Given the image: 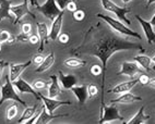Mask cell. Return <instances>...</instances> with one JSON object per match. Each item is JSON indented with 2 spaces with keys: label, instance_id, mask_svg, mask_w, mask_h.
I'll return each instance as SVG.
<instances>
[{
  "label": "cell",
  "instance_id": "cell-1",
  "mask_svg": "<svg viewBox=\"0 0 155 124\" xmlns=\"http://www.w3.org/2000/svg\"><path fill=\"white\" fill-rule=\"evenodd\" d=\"M124 50H137L141 53L145 52V49L141 44L130 40L127 37H121V34L114 30L107 23L103 24L102 22H97L89 28L82 43L72 49V53L89 55L100 59L103 66L102 91L104 95L108 60L114 53Z\"/></svg>",
  "mask_w": 155,
  "mask_h": 124
},
{
  "label": "cell",
  "instance_id": "cell-2",
  "mask_svg": "<svg viewBox=\"0 0 155 124\" xmlns=\"http://www.w3.org/2000/svg\"><path fill=\"white\" fill-rule=\"evenodd\" d=\"M96 17L102 19L105 23H107L114 30H116L117 33H119L125 36H129V37H134V38L139 39V40H142V37L140 36V34L134 32L133 30H131L130 27H128V25H126L125 23H122L119 20L114 19V17H109V15H106V14H103V13H97Z\"/></svg>",
  "mask_w": 155,
  "mask_h": 124
},
{
  "label": "cell",
  "instance_id": "cell-3",
  "mask_svg": "<svg viewBox=\"0 0 155 124\" xmlns=\"http://www.w3.org/2000/svg\"><path fill=\"white\" fill-rule=\"evenodd\" d=\"M101 3H102V7L104 10L110 12V13H114L117 19L124 22L128 26L131 25V21L127 17V14L131 12L130 8H128V7L122 8V7L117 6L116 3L113 2L111 0H101Z\"/></svg>",
  "mask_w": 155,
  "mask_h": 124
},
{
  "label": "cell",
  "instance_id": "cell-4",
  "mask_svg": "<svg viewBox=\"0 0 155 124\" xmlns=\"http://www.w3.org/2000/svg\"><path fill=\"white\" fill-rule=\"evenodd\" d=\"M7 100H14L17 101L20 105L24 106L25 108L28 107V103L26 101L22 100L20 98V96L17 94L15 91V87L13 86V83L11 82L10 77L7 75L6 76V83L1 86V97H0V106L2 105L3 102L7 101Z\"/></svg>",
  "mask_w": 155,
  "mask_h": 124
},
{
  "label": "cell",
  "instance_id": "cell-5",
  "mask_svg": "<svg viewBox=\"0 0 155 124\" xmlns=\"http://www.w3.org/2000/svg\"><path fill=\"white\" fill-rule=\"evenodd\" d=\"M111 106H107L104 103H101V114L98 123H108L111 121H124V118L119 113L118 108L115 106V103H110Z\"/></svg>",
  "mask_w": 155,
  "mask_h": 124
},
{
  "label": "cell",
  "instance_id": "cell-6",
  "mask_svg": "<svg viewBox=\"0 0 155 124\" xmlns=\"http://www.w3.org/2000/svg\"><path fill=\"white\" fill-rule=\"evenodd\" d=\"M36 9L50 21H54L60 14L61 11H64V10H60L58 5L56 3V0H46L44 5L38 6Z\"/></svg>",
  "mask_w": 155,
  "mask_h": 124
},
{
  "label": "cell",
  "instance_id": "cell-7",
  "mask_svg": "<svg viewBox=\"0 0 155 124\" xmlns=\"http://www.w3.org/2000/svg\"><path fill=\"white\" fill-rule=\"evenodd\" d=\"M145 70L142 68L138 62L136 61H125L124 63L121 64V68H120V71L117 73L118 75H127L130 78H134L138 73H144Z\"/></svg>",
  "mask_w": 155,
  "mask_h": 124
},
{
  "label": "cell",
  "instance_id": "cell-8",
  "mask_svg": "<svg viewBox=\"0 0 155 124\" xmlns=\"http://www.w3.org/2000/svg\"><path fill=\"white\" fill-rule=\"evenodd\" d=\"M28 5H30L28 0H23V2L20 3V5H17V6H11V12L14 15V21L12 23H13L14 25H17L18 23L21 21V19H22L24 15H26V14L31 15L33 19H35V14H34L33 12L30 11V9H28Z\"/></svg>",
  "mask_w": 155,
  "mask_h": 124
},
{
  "label": "cell",
  "instance_id": "cell-9",
  "mask_svg": "<svg viewBox=\"0 0 155 124\" xmlns=\"http://www.w3.org/2000/svg\"><path fill=\"white\" fill-rule=\"evenodd\" d=\"M13 83V86L15 87V88L18 89V91H20V93H22V94H32L35 96V98L37 100H42L41 99V95L39 93H37L36 91V89L34 88L33 86L31 85V84H28V82L25 80H23V78H18L17 81H14Z\"/></svg>",
  "mask_w": 155,
  "mask_h": 124
},
{
  "label": "cell",
  "instance_id": "cell-10",
  "mask_svg": "<svg viewBox=\"0 0 155 124\" xmlns=\"http://www.w3.org/2000/svg\"><path fill=\"white\" fill-rule=\"evenodd\" d=\"M136 19H137V21L140 23V25H141L142 30H143V32H144V35H145V37H147V44L149 45L154 44L155 43V32H154V30H153V25L151 24L149 21L144 20L143 17H142L141 15H139V14L136 15Z\"/></svg>",
  "mask_w": 155,
  "mask_h": 124
},
{
  "label": "cell",
  "instance_id": "cell-11",
  "mask_svg": "<svg viewBox=\"0 0 155 124\" xmlns=\"http://www.w3.org/2000/svg\"><path fill=\"white\" fill-rule=\"evenodd\" d=\"M31 64H32V60L26 61L24 63H9V66H10V69H9V77H10L11 82L17 81L20 77V75L23 73V71L28 69Z\"/></svg>",
  "mask_w": 155,
  "mask_h": 124
},
{
  "label": "cell",
  "instance_id": "cell-12",
  "mask_svg": "<svg viewBox=\"0 0 155 124\" xmlns=\"http://www.w3.org/2000/svg\"><path fill=\"white\" fill-rule=\"evenodd\" d=\"M37 35L39 36V48L38 52H44L45 45L49 39V28L46 23H37Z\"/></svg>",
  "mask_w": 155,
  "mask_h": 124
},
{
  "label": "cell",
  "instance_id": "cell-13",
  "mask_svg": "<svg viewBox=\"0 0 155 124\" xmlns=\"http://www.w3.org/2000/svg\"><path fill=\"white\" fill-rule=\"evenodd\" d=\"M41 99H42L43 103H44L45 108L47 109V111L51 114H54V111L59 108L60 106L64 105H71V101H64V100H57L56 98H50V97H45L43 95H41Z\"/></svg>",
  "mask_w": 155,
  "mask_h": 124
},
{
  "label": "cell",
  "instance_id": "cell-14",
  "mask_svg": "<svg viewBox=\"0 0 155 124\" xmlns=\"http://www.w3.org/2000/svg\"><path fill=\"white\" fill-rule=\"evenodd\" d=\"M141 97L137 96V95L132 94L130 91H126L120 94L117 98H114L110 100V103H115V105H128V103H132L136 101H141Z\"/></svg>",
  "mask_w": 155,
  "mask_h": 124
},
{
  "label": "cell",
  "instance_id": "cell-15",
  "mask_svg": "<svg viewBox=\"0 0 155 124\" xmlns=\"http://www.w3.org/2000/svg\"><path fill=\"white\" fill-rule=\"evenodd\" d=\"M138 83H139V78H132V80L128 81V82L120 83L118 85L114 86L113 88H110L108 91H109V93H113V94L120 95V94H122V93H126V91H130Z\"/></svg>",
  "mask_w": 155,
  "mask_h": 124
},
{
  "label": "cell",
  "instance_id": "cell-16",
  "mask_svg": "<svg viewBox=\"0 0 155 124\" xmlns=\"http://www.w3.org/2000/svg\"><path fill=\"white\" fill-rule=\"evenodd\" d=\"M64 10L61 11L60 14L53 21L51 27L49 30V39H51V40H56V39L58 38L59 34H60L61 27H62V21H64Z\"/></svg>",
  "mask_w": 155,
  "mask_h": 124
},
{
  "label": "cell",
  "instance_id": "cell-17",
  "mask_svg": "<svg viewBox=\"0 0 155 124\" xmlns=\"http://www.w3.org/2000/svg\"><path fill=\"white\" fill-rule=\"evenodd\" d=\"M58 80L60 82L61 86L64 89H71L74 85H77L78 80L73 74H64L62 71H59Z\"/></svg>",
  "mask_w": 155,
  "mask_h": 124
},
{
  "label": "cell",
  "instance_id": "cell-18",
  "mask_svg": "<svg viewBox=\"0 0 155 124\" xmlns=\"http://www.w3.org/2000/svg\"><path fill=\"white\" fill-rule=\"evenodd\" d=\"M47 89L48 97H50V98H57L61 95V88L60 85H59V80L57 75H50V83Z\"/></svg>",
  "mask_w": 155,
  "mask_h": 124
},
{
  "label": "cell",
  "instance_id": "cell-19",
  "mask_svg": "<svg viewBox=\"0 0 155 124\" xmlns=\"http://www.w3.org/2000/svg\"><path fill=\"white\" fill-rule=\"evenodd\" d=\"M70 91L74 94L77 97L78 101L80 105H84L85 101L89 98V94H87V85H81V86H73Z\"/></svg>",
  "mask_w": 155,
  "mask_h": 124
},
{
  "label": "cell",
  "instance_id": "cell-20",
  "mask_svg": "<svg viewBox=\"0 0 155 124\" xmlns=\"http://www.w3.org/2000/svg\"><path fill=\"white\" fill-rule=\"evenodd\" d=\"M11 0H0V22L5 19L12 20L14 17L11 12Z\"/></svg>",
  "mask_w": 155,
  "mask_h": 124
},
{
  "label": "cell",
  "instance_id": "cell-21",
  "mask_svg": "<svg viewBox=\"0 0 155 124\" xmlns=\"http://www.w3.org/2000/svg\"><path fill=\"white\" fill-rule=\"evenodd\" d=\"M144 106H142L140 109H139V111L136 113V116H133L132 119H130L129 121L127 122H124V124H143V123H147V121L150 120V118L151 116H149V114H145L144 113Z\"/></svg>",
  "mask_w": 155,
  "mask_h": 124
},
{
  "label": "cell",
  "instance_id": "cell-22",
  "mask_svg": "<svg viewBox=\"0 0 155 124\" xmlns=\"http://www.w3.org/2000/svg\"><path fill=\"white\" fill-rule=\"evenodd\" d=\"M133 60L136 61V62H138L145 71H150V70L155 71V65H153L152 58L149 57V56L138 55V56H136V57H133Z\"/></svg>",
  "mask_w": 155,
  "mask_h": 124
},
{
  "label": "cell",
  "instance_id": "cell-23",
  "mask_svg": "<svg viewBox=\"0 0 155 124\" xmlns=\"http://www.w3.org/2000/svg\"><path fill=\"white\" fill-rule=\"evenodd\" d=\"M55 63V53L50 52L48 56H46L42 63L39 64L38 68L35 70L36 73H43V72H46L51 68Z\"/></svg>",
  "mask_w": 155,
  "mask_h": 124
},
{
  "label": "cell",
  "instance_id": "cell-24",
  "mask_svg": "<svg viewBox=\"0 0 155 124\" xmlns=\"http://www.w3.org/2000/svg\"><path fill=\"white\" fill-rule=\"evenodd\" d=\"M61 116H67V114H51L47 111V109L45 108L44 103H43V107H42V111H41V116H39L38 120H37V123H41V124H47L48 122H50L51 120L54 119H57V118H61Z\"/></svg>",
  "mask_w": 155,
  "mask_h": 124
},
{
  "label": "cell",
  "instance_id": "cell-25",
  "mask_svg": "<svg viewBox=\"0 0 155 124\" xmlns=\"http://www.w3.org/2000/svg\"><path fill=\"white\" fill-rule=\"evenodd\" d=\"M36 109H37V106L36 105L34 106V107H26L25 108V110L23 111L22 116H21V118L19 119L18 123L22 124V123H25L26 121H28V120H30V119L36 113Z\"/></svg>",
  "mask_w": 155,
  "mask_h": 124
},
{
  "label": "cell",
  "instance_id": "cell-26",
  "mask_svg": "<svg viewBox=\"0 0 155 124\" xmlns=\"http://www.w3.org/2000/svg\"><path fill=\"white\" fill-rule=\"evenodd\" d=\"M64 65L68 66V68H71V69H79V68H83L86 65V62L81 59L78 58H68L64 60Z\"/></svg>",
  "mask_w": 155,
  "mask_h": 124
},
{
  "label": "cell",
  "instance_id": "cell-27",
  "mask_svg": "<svg viewBox=\"0 0 155 124\" xmlns=\"http://www.w3.org/2000/svg\"><path fill=\"white\" fill-rule=\"evenodd\" d=\"M18 114V106L17 105H11L7 109V119L8 120H12L17 116Z\"/></svg>",
  "mask_w": 155,
  "mask_h": 124
},
{
  "label": "cell",
  "instance_id": "cell-28",
  "mask_svg": "<svg viewBox=\"0 0 155 124\" xmlns=\"http://www.w3.org/2000/svg\"><path fill=\"white\" fill-rule=\"evenodd\" d=\"M72 17H73V20L77 21V22H81V21H83L84 17H85V11L78 9L74 12H72Z\"/></svg>",
  "mask_w": 155,
  "mask_h": 124
},
{
  "label": "cell",
  "instance_id": "cell-29",
  "mask_svg": "<svg viewBox=\"0 0 155 124\" xmlns=\"http://www.w3.org/2000/svg\"><path fill=\"white\" fill-rule=\"evenodd\" d=\"M35 89H45V88H48V86H49V83L45 82L43 80H37L32 84Z\"/></svg>",
  "mask_w": 155,
  "mask_h": 124
},
{
  "label": "cell",
  "instance_id": "cell-30",
  "mask_svg": "<svg viewBox=\"0 0 155 124\" xmlns=\"http://www.w3.org/2000/svg\"><path fill=\"white\" fill-rule=\"evenodd\" d=\"M11 34L9 33L8 30H0V44H5L7 43L8 44L9 39L11 38Z\"/></svg>",
  "mask_w": 155,
  "mask_h": 124
},
{
  "label": "cell",
  "instance_id": "cell-31",
  "mask_svg": "<svg viewBox=\"0 0 155 124\" xmlns=\"http://www.w3.org/2000/svg\"><path fill=\"white\" fill-rule=\"evenodd\" d=\"M90 72H91L92 75L98 76V75L103 74V66L101 64H93L90 69Z\"/></svg>",
  "mask_w": 155,
  "mask_h": 124
},
{
  "label": "cell",
  "instance_id": "cell-32",
  "mask_svg": "<svg viewBox=\"0 0 155 124\" xmlns=\"http://www.w3.org/2000/svg\"><path fill=\"white\" fill-rule=\"evenodd\" d=\"M87 94H89V97H96L98 94V87L94 84L87 85Z\"/></svg>",
  "mask_w": 155,
  "mask_h": 124
},
{
  "label": "cell",
  "instance_id": "cell-33",
  "mask_svg": "<svg viewBox=\"0 0 155 124\" xmlns=\"http://www.w3.org/2000/svg\"><path fill=\"white\" fill-rule=\"evenodd\" d=\"M30 35L31 34H25L22 32L21 34L17 35V40L21 41V43H26V41H28V39H30Z\"/></svg>",
  "mask_w": 155,
  "mask_h": 124
},
{
  "label": "cell",
  "instance_id": "cell-34",
  "mask_svg": "<svg viewBox=\"0 0 155 124\" xmlns=\"http://www.w3.org/2000/svg\"><path fill=\"white\" fill-rule=\"evenodd\" d=\"M44 59H45V57L42 55V53H37L36 56H34V58H33V60H32V62H34L35 64H37V65H39V64L42 63L43 61H44Z\"/></svg>",
  "mask_w": 155,
  "mask_h": 124
},
{
  "label": "cell",
  "instance_id": "cell-35",
  "mask_svg": "<svg viewBox=\"0 0 155 124\" xmlns=\"http://www.w3.org/2000/svg\"><path fill=\"white\" fill-rule=\"evenodd\" d=\"M150 81V77L147 74H144V73H141L140 77H139V83L142 84V85H147V83Z\"/></svg>",
  "mask_w": 155,
  "mask_h": 124
},
{
  "label": "cell",
  "instance_id": "cell-36",
  "mask_svg": "<svg viewBox=\"0 0 155 124\" xmlns=\"http://www.w3.org/2000/svg\"><path fill=\"white\" fill-rule=\"evenodd\" d=\"M41 111H42V110H41ZM41 111H37V112H36L35 114H34V116H32L30 120H28V121L25 122V123H26V124H36V123H37V120H38L39 116H41Z\"/></svg>",
  "mask_w": 155,
  "mask_h": 124
},
{
  "label": "cell",
  "instance_id": "cell-37",
  "mask_svg": "<svg viewBox=\"0 0 155 124\" xmlns=\"http://www.w3.org/2000/svg\"><path fill=\"white\" fill-rule=\"evenodd\" d=\"M72 1V0H56V3L58 5V7L60 8V10H66L67 5Z\"/></svg>",
  "mask_w": 155,
  "mask_h": 124
},
{
  "label": "cell",
  "instance_id": "cell-38",
  "mask_svg": "<svg viewBox=\"0 0 155 124\" xmlns=\"http://www.w3.org/2000/svg\"><path fill=\"white\" fill-rule=\"evenodd\" d=\"M66 9L68 10V11H70V12H74L75 10H78V6H77V3H75L74 0L70 1V2L67 5Z\"/></svg>",
  "mask_w": 155,
  "mask_h": 124
},
{
  "label": "cell",
  "instance_id": "cell-39",
  "mask_svg": "<svg viewBox=\"0 0 155 124\" xmlns=\"http://www.w3.org/2000/svg\"><path fill=\"white\" fill-rule=\"evenodd\" d=\"M21 28H22L23 33L25 34H31V32H32V25L30 23H23Z\"/></svg>",
  "mask_w": 155,
  "mask_h": 124
},
{
  "label": "cell",
  "instance_id": "cell-40",
  "mask_svg": "<svg viewBox=\"0 0 155 124\" xmlns=\"http://www.w3.org/2000/svg\"><path fill=\"white\" fill-rule=\"evenodd\" d=\"M58 39H59V41H60L61 44H67V43L69 41V35H68L67 33L59 34Z\"/></svg>",
  "mask_w": 155,
  "mask_h": 124
},
{
  "label": "cell",
  "instance_id": "cell-41",
  "mask_svg": "<svg viewBox=\"0 0 155 124\" xmlns=\"http://www.w3.org/2000/svg\"><path fill=\"white\" fill-rule=\"evenodd\" d=\"M28 43L32 45H36L39 43V36L38 35H30V39H28Z\"/></svg>",
  "mask_w": 155,
  "mask_h": 124
},
{
  "label": "cell",
  "instance_id": "cell-42",
  "mask_svg": "<svg viewBox=\"0 0 155 124\" xmlns=\"http://www.w3.org/2000/svg\"><path fill=\"white\" fill-rule=\"evenodd\" d=\"M8 65H9L8 62H6V61H3V60H0V77H1V75H2L5 66H8Z\"/></svg>",
  "mask_w": 155,
  "mask_h": 124
},
{
  "label": "cell",
  "instance_id": "cell-43",
  "mask_svg": "<svg viewBox=\"0 0 155 124\" xmlns=\"http://www.w3.org/2000/svg\"><path fill=\"white\" fill-rule=\"evenodd\" d=\"M28 2H30V5L32 7H35V8H37V7L39 6L38 5V1L37 0H28Z\"/></svg>",
  "mask_w": 155,
  "mask_h": 124
},
{
  "label": "cell",
  "instance_id": "cell-44",
  "mask_svg": "<svg viewBox=\"0 0 155 124\" xmlns=\"http://www.w3.org/2000/svg\"><path fill=\"white\" fill-rule=\"evenodd\" d=\"M147 85L151 86V87H153V88H155V77H153V78H150L149 83H147Z\"/></svg>",
  "mask_w": 155,
  "mask_h": 124
},
{
  "label": "cell",
  "instance_id": "cell-45",
  "mask_svg": "<svg viewBox=\"0 0 155 124\" xmlns=\"http://www.w3.org/2000/svg\"><path fill=\"white\" fill-rule=\"evenodd\" d=\"M153 3H155V0H147V8H149L150 6H152Z\"/></svg>",
  "mask_w": 155,
  "mask_h": 124
},
{
  "label": "cell",
  "instance_id": "cell-46",
  "mask_svg": "<svg viewBox=\"0 0 155 124\" xmlns=\"http://www.w3.org/2000/svg\"><path fill=\"white\" fill-rule=\"evenodd\" d=\"M150 23H151V24H152L153 26H155V14H154V15H153L152 20H151V21H150Z\"/></svg>",
  "mask_w": 155,
  "mask_h": 124
},
{
  "label": "cell",
  "instance_id": "cell-47",
  "mask_svg": "<svg viewBox=\"0 0 155 124\" xmlns=\"http://www.w3.org/2000/svg\"><path fill=\"white\" fill-rule=\"evenodd\" d=\"M130 1H131V0H122V2L126 3V5H127L128 2H130Z\"/></svg>",
  "mask_w": 155,
  "mask_h": 124
},
{
  "label": "cell",
  "instance_id": "cell-48",
  "mask_svg": "<svg viewBox=\"0 0 155 124\" xmlns=\"http://www.w3.org/2000/svg\"><path fill=\"white\" fill-rule=\"evenodd\" d=\"M152 61H153V63L155 64V56H154V57H153V58H152Z\"/></svg>",
  "mask_w": 155,
  "mask_h": 124
},
{
  "label": "cell",
  "instance_id": "cell-49",
  "mask_svg": "<svg viewBox=\"0 0 155 124\" xmlns=\"http://www.w3.org/2000/svg\"><path fill=\"white\" fill-rule=\"evenodd\" d=\"M0 51H1V44H0Z\"/></svg>",
  "mask_w": 155,
  "mask_h": 124
}]
</instances>
